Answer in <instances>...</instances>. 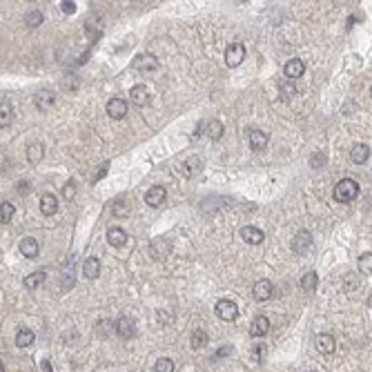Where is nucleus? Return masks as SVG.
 Instances as JSON below:
<instances>
[{"label":"nucleus","instance_id":"nucleus-17","mask_svg":"<svg viewBox=\"0 0 372 372\" xmlns=\"http://www.w3.org/2000/svg\"><path fill=\"white\" fill-rule=\"evenodd\" d=\"M252 336H265L270 332V319L268 317H256L250 326Z\"/></svg>","mask_w":372,"mask_h":372},{"label":"nucleus","instance_id":"nucleus-27","mask_svg":"<svg viewBox=\"0 0 372 372\" xmlns=\"http://www.w3.org/2000/svg\"><path fill=\"white\" fill-rule=\"evenodd\" d=\"M359 272L361 274H372V252L359 256Z\"/></svg>","mask_w":372,"mask_h":372},{"label":"nucleus","instance_id":"nucleus-40","mask_svg":"<svg viewBox=\"0 0 372 372\" xmlns=\"http://www.w3.org/2000/svg\"><path fill=\"white\" fill-rule=\"evenodd\" d=\"M41 368H43V370L49 372V370H51V363H49V361H43V363H41Z\"/></svg>","mask_w":372,"mask_h":372},{"label":"nucleus","instance_id":"nucleus-2","mask_svg":"<svg viewBox=\"0 0 372 372\" xmlns=\"http://www.w3.org/2000/svg\"><path fill=\"white\" fill-rule=\"evenodd\" d=\"M214 312H216V317L223 319V321H236V317H238L236 303L230 299H221L219 303L214 305Z\"/></svg>","mask_w":372,"mask_h":372},{"label":"nucleus","instance_id":"nucleus-3","mask_svg":"<svg viewBox=\"0 0 372 372\" xmlns=\"http://www.w3.org/2000/svg\"><path fill=\"white\" fill-rule=\"evenodd\" d=\"M243 60H245V47H243L241 43H232V45L228 47V51H225V65H228V67H236Z\"/></svg>","mask_w":372,"mask_h":372},{"label":"nucleus","instance_id":"nucleus-5","mask_svg":"<svg viewBox=\"0 0 372 372\" xmlns=\"http://www.w3.org/2000/svg\"><path fill=\"white\" fill-rule=\"evenodd\" d=\"M158 60L154 54H139L134 60H132V67L139 69V72H152V69H156Z\"/></svg>","mask_w":372,"mask_h":372},{"label":"nucleus","instance_id":"nucleus-38","mask_svg":"<svg viewBox=\"0 0 372 372\" xmlns=\"http://www.w3.org/2000/svg\"><path fill=\"white\" fill-rule=\"evenodd\" d=\"M287 94H294V85H290V87H287V85H283V96H287Z\"/></svg>","mask_w":372,"mask_h":372},{"label":"nucleus","instance_id":"nucleus-4","mask_svg":"<svg viewBox=\"0 0 372 372\" xmlns=\"http://www.w3.org/2000/svg\"><path fill=\"white\" fill-rule=\"evenodd\" d=\"M310 247H312V234H310L308 230H301V232L292 238V250H294L296 254H308Z\"/></svg>","mask_w":372,"mask_h":372},{"label":"nucleus","instance_id":"nucleus-8","mask_svg":"<svg viewBox=\"0 0 372 372\" xmlns=\"http://www.w3.org/2000/svg\"><path fill=\"white\" fill-rule=\"evenodd\" d=\"M105 109H107V116L114 118V121H121V118L127 116V103L123 98H112Z\"/></svg>","mask_w":372,"mask_h":372},{"label":"nucleus","instance_id":"nucleus-31","mask_svg":"<svg viewBox=\"0 0 372 372\" xmlns=\"http://www.w3.org/2000/svg\"><path fill=\"white\" fill-rule=\"evenodd\" d=\"M201 167H203V163L198 161V158L192 156V158H189V161L183 165V170H185V174H187V176H192V174H196V172H201Z\"/></svg>","mask_w":372,"mask_h":372},{"label":"nucleus","instance_id":"nucleus-39","mask_svg":"<svg viewBox=\"0 0 372 372\" xmlns=\"http://www.w3.org/2000/svg\"><path fill=\"white\" fill-rule=\"evenodd\" d=\"M27 187H29L27 183H18V192H20V194H27V192H29Z\"/></svg>","mask_w":372,"mask_h":372},{"label":"nucleus","instance_id":"nucleus-28","mask_svg":"<svg viewBox=\"0 0 372 372\" xmlns=\"http://www.w3.org/2000/svg\"><path fill=\"white\" fill-rule=\"evenodd\" d=\"M11 123V107L7 100H2V105H0V125L7 127Z\"/></svg>","mask_w":372,"mask_h":372},{"label":"nucleus","instance_id":"nucleus-21","mask_svg":"<svg viewBox=\"0 0 372 372\" xmlns=\"http://www.w3.org/2000/svg\"><path fill=\"white\" fill-rule=\"evenodd\" d=\"M317 350L321 354H332L334 352V339L330 334H319L317 336Z\"/></svg>","mask_w":372,"mask_h":372},{"label":"nucleus","instance_id":"nucleus-14","mask_svg":"<svg viewBox=\"0 0 372 372\" xmlns=\"http://www.w3.org/2000/svg\"><path fill=\"white\" fill-rule=\"evenodd\" d=\"M130 98H132V103H134V105H139V107H145V105L149 103V92H147V87H145V85L132 87Z\"/></svg>","mask_w":372,"mask_h":372},{"label":"nucleus","instance_id":"nucleus-7","mask_svg":"<svg viewBox=\"0 0 372 372\" xmlns=\"http://www.w3.org/2000/svg\"><path fill=\"white\" fill-rule=\"evenodd\" d=\"M252 294H254L256 301H268V299H272L274 287H272V283H270L268 279H261V281L254 283V287H252Z\"/></svg>","mask_w":372,"mask_h":372},{"label":"nucleus","instance_id":"nucleus-33","mask_svg":"<svg viewBox=\"0 0 372 372\" xmlns=\"http://www.w3.org/2000/svg\"><path fill=\"white\" fill-rule=\"evenodd\" d=\"M41 23H43V14H41V11H34V14L27 16V25H29V27H36V25H41Z\"/></svg>","mask_w":372,"mask_h":372},{"label":"nucleus","instance_id":"nucleus-42","mask_svg":"<svg viewBox=\"0 0 372 372\" xmlns=\"http://www.w3.org/2000/svg\"><path fill=\"white\" fill-rule=\"evenodd\" d=\"M370 96H372V90H370Z\"/></svg>","mask_w":372,"mask_h":372},{"label":"nucleus","instance_id":"nucleus-37","mask_svg":"<svg viewBox=\"0 0 372 372\" xmlns=\"http://www.w3.org/2000/svg\"><path fill=\"white\" fill-rule=\"evenodd\" d=\"M107 167H109V163H105V165H103V167H100V170H98V174H96V176H94V183H96V181H98V179H103V176H105V174H107Z\"/></svg>","mask_w":372,"mask_h":372},{"label":"nucleus","instance_id":"nucleus-32","mask_svg":"<svg viewBox=\"0 0 372 372\" xmlns=\"http://www.w3.org/2000/svg\"><path fill=\"white\" fill-rule=\"evenodd\" d=\"M154 370H158V372H172V370H174V361H172V359H158L156 366H154Z\"/></svg>","mask_w":372,"mask_h":372},{"label":"nucleus","instance_id":"nucleus-25","mask_svg":"<svg viewBox=\"0 0 372 372\" xmlns=\"http://www.w3.org/2000/svg\"><path fill=\"white\" fill-rule=\"evenodd\" d=\"M317 283H319L317 272H308V274H303V279H301V287H303L305 292H314Z\"/></svg>","mask_w":372,"mask_h":372},{"label":"nucleus","instance_id":"nucleus-36","mask_svg":"<svg viewBox=\"0 0 372 372\" xmlns=\"http://www.w3.org/2000/svg\"><path fill=\"white\" fill-rule=\"evenodd\" d=\"M63 11H65V14H74V11H76V5H74L72 0H65V2H63Z\"/></svg>","mask_w":372,"mask_h":372},{"label":"nucleus","instance_id":"nucleus-24","mask_svg":"<svg viewBox=\"0 0 372 372\" xmlns=\"http://www.w3.org/2000/svg\"><path fill=\"white\" fill-rule=\"evenodd\" d=\"M47 274L45 272H32L27 279H25V285L29 287V290H36V287H41L43 283H45Z\"/></svg>","mask_w":372,"mask_h":372},{"label":"nucleus","instance_id":"nucleus-41","mask_svg":"<svg viewBox=\"0 0 372 372\" xmlns=\"http://www.w3.org/2000/svg\"><path fill=\"white\" fill-rule=\"evenodd\" d=\"M368 305H370V308H372V294H370V299H368Z\"/></svg>","mask_w":372,"mask_h":372},{"label":"nucleus","instance_id":"nucleus-10","mask_svg":"<svg viewBox=\"0 0 372 372\" xmlns=\"http://www.w3.org/2000/svg\"><path fill=\"white\" fill-rule=\"evenodd\" d=\"M145 203H147L149 207H161L163 203H165V187L154 185L152 189H147V194H145Z\"/></svg>","mask_w":372,"mask_h":372},{"label":"nucleus","instance_id":"nucleus-9","mask_svg":"<svg viewBox=\"0 0 372 372\" xmlns=\"http://www.w3.org/2000/svg\"><path fill=\"white\" fill-rule=\"evenodd\" d=\"M241 238L245 243H250V245H259V243H263L265 234L259 228H254V225H245V228H241Z\"/></svg>","mask_w":372,"mask_h":372},{"label":"nucleus","instance_id":"nucleus-23","mask_svg":"<svg viewBox=\"0 0 372 372\" xmlns=\"http://www.w3.org/2000/svg\"><path fill=\"white\" fill-rule=\"evenodd\" d=\"M34 339H36V336H34V332L27 330V327H23V330L16 334V345H18V348H27V345L34 343Z\"/></svg>","mask_w":372,"mask_h":372},{"label":"nucleus","instance_id":"nucleus-15","mask_svg":"<svg viewBox=\"0 0 372 372\" xmlns=\"http://www.w3.org/2000/svg\"><path fill=\"white\" fill-rule=\"evenodd\" d=\"M83 274H85V279H90V281L98 279L100 277V261L96 259V256H90V259L83 263Z\"/></svg>","mask_w":372,"mask_h":372},{"label":"nucleus","instance_id":"nucleus-26","mask_svg":"<svg viewBox=\"0 0 372 372\" xmlns=\"http://www.w3.org/2000/svg\"><path fill=\"white\" fill-rule=\"evenodd\" d=\"M207 332H203V330H194L192 332V348L194 350H201V348H205L207 345Z\"/></svg>","mask_w":372,"mask_h":372},{"label":"nucleus","instance_id":"nucleus-19","mask_svg":"<svg viewBox=\"0 0 372 372\" xmlns=\"http://www.w3.org/2000/svg\"><path fill=\"white\" fill-rule=\"evenodd\" d=\"M107 241H109V245H114V247H123L127 243V234H125V230H121V228H112L107 232Z\"/></svg>","mask_w":372,"mask_h":372},{"label":"nucleus","instance_id":"nucleus-22","mask_svg":"<svg viewBox=\"0 0 372 372\" xmlns=\"http://www.w3.org/2000/svg\"><path fill=\"white\" fill-rule=\"evenodd\" d=\"M205 136H210L212 140H219L223 136V123L221 121H210L205 125Z\"/></svg>","mask_w":372,"mask_h":372},{"label":"nucleus","instance_id":"nucleus-30","mask_svg":"<svg viewBox=\"0 0 372 372\" xmlns=\"http://www.w3.org/2000/svg\"><path fill=\"white\" fill-rule=\"evenodd\" d=\"M43 152H45V149H43V145H38V143L29 145V149H27L29 163H38V161H41V158H43Z\"/></svg>","mask_w":372,"mask_h":372},{"label":"nucleus","instance_id":"nucleus-35","mask_svg":"<svg viewBox=\"0 0 372 372\" xmlns=\"http://www.w3.org/2000/svg\"><path fill=\"white\" fill-rule=\"evenodd\" d=\"M63 196L67 198V201H72V198H74V183H72V181H69V183L65 185V189H63Z\"/></svg>","mask_w":372,"mask_h":372},{"label":"nucleus","instance_id":"nucleus-29","mask_svg":"<svg viewBox=\"0 0 372 372\" xmlns=\"http://www.w3.org/2000/svg\"><path fill=\"white\" fill-rule=\"evenodd\" d=\"M14 210H16V207L11 205V203H2V205H0V221H2V225H7L11 221Z\"/></svg>","mask_w":372,"mask_h":372},{"label":"nucleus","instance_id":"nucleus-12","mask_svg":"<svg viewBox=\"0 0 372 372\" xmlns=\"http://www.w3.org/2000/svg\"><path fill=\"white\" fill-rule=\"evenodd\" d=\"M18 247H20V254H23V256H27V259H36V256H38V252H41V243H38L36 238H32V236L23 238Z\"/></svg>","mask_w":372,"mask_h":372},{"label":"nucleus","instance_id":"nucleus-34","mask_svg":"<svg viewBox=\"0 0 372 372\" xmlns=\"http://www.w3.org/2000/svg\"><path fill=\"white\" fill-rule=\"evenodd\" d=\"M326 161H327V158H326V154H314V158H312V161H310V165H312L314 170H317V167L326 165Z\"/></svg>","mask_w":372,"mask_h":372},{"label":"nucleus","instance_id":"nucleus-20","mask_svg":"<svg viewBox=\"0 0 372 372\" xmlns=\"http://www.w3.org/2000/svg\"><path fill=\"white\" fill-rule=\"evenodd\" d=\"M250 145H252V149H256V152L265 149V147H268V134L261 132V130H254L250 134Z\"/></svg>","mask_w":372,"mask_h":372},{"label":"nucleus","instance_id":"nucleus-18","mask_svg":"<svg viewBox=\"0 0 372 372\" xmlns=\"http://www.w3.org/2000/svg\"><path fill=\"white\" fill-rule=\"evenodd\" d=\"M34 100H36V105H38L41 109H49V107H54L56 96H54V92L43 90V92H38V94L34 96Z\"/></svg>","mask_w":372,"mask_h":372},{"label":"nucleus","instance_id":"nucleus-13","mask_svg":"<svg viewBox=\"0 0 372 372\" xmlns=\"http://www.w3.org/2000/svg\"><path fill=\"white\" fill-rule=\"evenodd\" d=\"M41 212L45 216H54L58 212V198L54 194H43L41 196Z\"/></svg>","mask_w":372,"mask_h":372},{"label":"nucleus","instance_id":"nucleus-1","mask_svg":"<svg viewBox=\"0 0 372 372\" xmlns=\"http://www.w3.org/2000/svg\"><path fill=\"white\" fill-rule=\"evenodd\" d=\"M359 196V183L354 179H343L334 185V201L350 203Z\"/></svg>","mask_w":372,"mask_h":372},{"label":"nucleus","instance_id":"nucleus-11","mask_svg":"<svg viewBox=\"0 0 372 372\" xmlns=\"http://www.w3.org/2000/svg\"><path fill=\"white\" fill-rule=\"evenodd\" d=\"M116 332H118V336H123V339H130V336H134V334H136V323H134V319L121 317V319L116 321Z\"/></svg>","mask_w":372,"mask_h":372},{"label":"nucleus","instance_id":"nucleus-16","mask_svg":"<svg viewBox=\"0 0 372 372\" xmlns=\"http://www.w3.org/2000/svg\"><path fill=\"white\" fill-rule=\"evenodd\" d=\"M350 158H352V163H357V165H363V163L370 158V147H368L366 143H357L352 147V152H350Z\"/></svg>","mask_w":372,"mask_h":372},{"label":"nucleus","instance_id":"nucleus-6","mask_svg":"<svg viewBox=\"0 0 372 372\" xmlns=\"http://www.w3.org/2000/svg\"><path fill=\"white\" fill-rule=\"evenodd\" d=\"M283 74H285V78H290V81H294V78H301L305 74V65L301 58H290L285 65H283Z\"/></svg>","mask_w":372,"mask_h":372}]
</instances>
